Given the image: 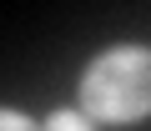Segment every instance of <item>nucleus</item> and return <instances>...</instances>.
Returning <instances> with one entry per match:
<instances>
[{
	"label": "nucleus",
	"instance_id": "obj_1",
	"mask_svg": "<svg viewBox=\"0 0 151 131\" xmlns=\"http://www.w3.org/2000/svg\"><path fill=\"white\" fill-rule=\"evenodd\" d=\"M81 101L101 121H136L151 111V50H111L81 81Z\"/></svg>",
	"mask_w": 151,
	"mask_h": 131
},
{
	"label": "nucleus",
	"instance_id": "obj_2",
	"mask_svg": "<svg viewBox=\"0 0 151 131\" xmlns=\"http://www.w3.org/2000/svg\"><path fill=\"white\" fill-rule=\"evenodd\" d=\"M45 131H91V121L76 116V111H55V116L45 121Z\"/></svg>",
	"mask_w": 151,
	"mask_h": 131
},
{
	"label": "nucleus",
	"instance_id": "obj_3",
	"mask_svg": "<svg viewBox=\"0 0 151 131\" xmlns=\"http://www.w3.org/2000/svg\"><path fill=\"white\" fill-rule=\"evenodd\" d=\"M0 126H5V131H35V126H30V121H20L15 111H5V121H0Z\"/></svg>",
	"mask_w": 151,
	"mask_h": 131
}]
</instances>
